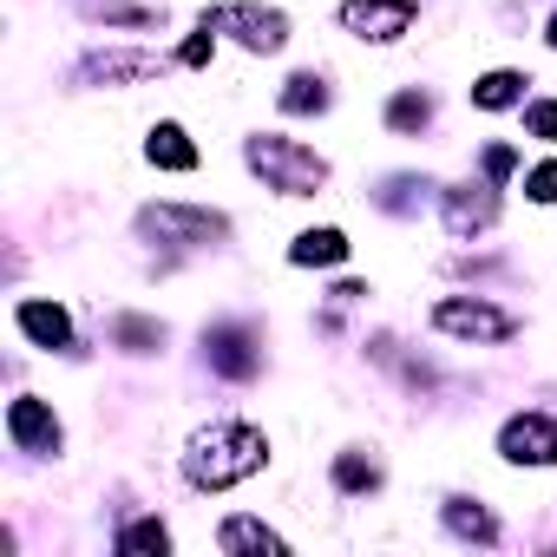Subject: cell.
Here are the masks:
<instances>
[{
	"label": "cell",
	"mask_w": 557,
	"mask_h": 557,
	"mask_svg": "<svg viewBox=\"0 0 557 557\" xmlns=\"http://www.w3.org/2000/svg\"><path fill=\"white\" fill-rule=\"evenodd\" d=\"M262 459H269V440H262L256 426H243V420H210L203 433H190L184 472H190L197 492H223V485L262 472Z\"/></svg>",
	"instance_id": "1"
},
{
	"label": "cell",
	"mask_w": 557,
	"mask_h": 557,
	"mask_svg": "<svg viewBox=\"0 0 557 557\" xmlns=\"http://www.w3.org/2000/svg\"><path fill=\"white\" fill-rule=\"evenodd\" d=\"M249 164L275 184V190H289V197H309V190H322L329 184V164L309 151V145H296V138H275V132H262V138H249Z\"/></svg>",
	"instance_id": "2"
},
{
	"label": "cell",
	"mask_w": 557,
	"mask_h": 557,
	"mask_svg": "<svg viewBox=\"0 0 557 557\" xmlns=\"http://www.w3.org/2000/svg\"><path fill=\"white\" fill-rule=\"evenodd\" d=\"M230 223L216 210H190V203H151L138 210V236L164 243V249H197V243H216Z\"/></svg>",
	"instance_id": "3"
},
{
	"label": "cell",
	"mask_w": 557,
	"mask_h": 557,
	"mask_svg": "<svg viewBox=\"0 0 557 557\" xmlns=\"http://www.w3.org/2000/svg\"><path fill=\"white\" fill-rule=\"evenodd\" d=\"M203 27L216 34H236L249 53H283L289 47V21L275 14V8H249V0H230V8H210Z\"/></svg>",
	"instance_id": "4"
},
{
	"label": "cell",
	"mask_w": 557,
	"mask_h": 557,
	"mask_svg": "<svg viewBox=\"0 0 557 557\" xmlns=\"http://www.w3.org/2000/svg\"><path fill=\"white\" fill-rule=\"evenodd\" d=\"M433 329L453 335V342H511V335H518V322H511L505 309H492V302H466V296L433 302Z\"/></svg>",
	"instance_id": "5"
},
{
	"label": "cell",
	"mask_w": 557,
	"mask_h": 557,
	"mask_svg": "<svg viewBox=\"0 0 557 557\" xmlns=\"http://www.w3.org/2000/svg\"><path fill=\"white\" fill-rule=\"evenodd\" d=\"M413 21H420L413 0H342V27L355 40H400L413 34Z\"/></svg>",
	"instance_id": "6"
},
{
	"label": "cell",
	"mask_w": 557,
	"mask_h": 557,
	"mask_svg": "<svg viewBox=\"0 0 557 557\" xmlns=\"http://www.w3.org/2000/svg\"><path fill=\"white\" fill-rule=\"evenodd\" d=\"M498 453L511 466H557V420L550 413H511L498 433Z\"/></svg>",
	"instance_id": "7"
},
{
	"label": "cell",
	"mask_w": 557,
	"mask_h": 557,
	"mask_svg": "<svg viewBox=\"0 0 557 557\" xmlns=\"http://www.w3.org/2000/svg\"><path fill=\"white\" fill-rule=\"evenodd\" d=\"M203 348H210V368H216V374H230V381H249V374L262 368L256 335H249L243 322H216V329L203 335Z\"/></svg>",
	"instance_id": "8"
},
{
	"label": "cell",
	"mask_w": 557,
	"mask_h": 557,
	"mask_svg": "<svg viewBox=\"0 0 557 557\" xmlns=\"http://www.w3.org/2000/svg\"><path fill=\"white\" fill-rule=\"evenodd\" d=\"M8 433H14L21 453H60V420H53V407L34 400V394H21V400L8 407Z\"/></svg>",
	"instance_id": "9"
},
{
	"label": "cell",
	"mask_w": 557,
	"mask_h": 557,
	"mask_svg": "<svg viewBox=\"0 0 557 557\" xmlns=\"http://www.w3.org/2000/svg\"><path fill=\"white\" fill-rule=\"evenodd\" d=\"M14 322H21V335H27L34 348H73V315H66L60 302H21Z\"/></svg>",
	"instance_id": "10"
},
{
	"label": "cell",
	"mask_w": 557,
	"mask_h": 557,
	"mask_svg": "<svg viewBox=\"0 0 557 557\" xmlns=\"http://www.w3.org/2000/svg\"><path fill=\"white\" fill-rule=\"evenodd\" d=\"M492 216H498L492 190H446V230L453 236H479V230H492Z\"/></svg>",
	"instance_id": "11"
},
{
	"label": "cell",
	"mask_w": 557,
	"mask_h": 557,
	"mask_svg": "<svg viewBox=\"0 0 557 557\" xmlns=\"http://www.w3.org/2000/svg\"><path fill=\"white\" fill-rule=\"evenodd\" d=\"M145 158H151L158 171H197V145L184 138V125H158V132L145 138Z\"/></svg>",
	"instance_id": "12"
},
{
	"label": "cell",
	"mask_w": 557,
	"mask_h": 557,
	"mask_svg": "<svg viewBox=\"0 0 557 557\" xmlns=\"http://www.w3.org/2000/svg\"><path fill=\"white\" fill-rule=\"evenodd\" d=\"M348 256V236L342 230H302L296 243H289V262L296 269H329V262H342Z\"/></svg>",
	"instance_id": "13"
},
{
	"label": "cell",
	"mask_w": 557,
	"mask_h": 557,
	"mask_svg": "<svg viewBox=\"0 0 557 557\" xmlns=\"http://www.w3.org/2000/svg\"><path fill=\"white\" fill-rule=\"evenodd\" d=\"M216 544H223V550H289L283 537H275V531L262 524V518H223Z\"/></svg>",
	"instance_id": "14"
},
{
	"label": "cell",
	"mask_w": 557,
	"mask_h": 557,
	"mask_svg": "<svg viewBox=\"0 0 557 557\" xmlns=\"http://www.w3.org/2000/svg\"><path fill=\"white\" fill-rule=\"evenodd\" d=\"M158 60L151 53H92L86 60V79H151Z\"/></svg>",
	"instance_id": "15"
},
{
	"label": "cell",
	"mask_w": 557,
	"mask_h": 557,
	"mask_svg": "<svg viewBox=\"0 0 557 557\" xmlns=\"http://www.w3.org/2000/svg\"><path fill=\"white\" fill-rule=\"evenodd\" d=\"M446 524H453L459 537H472V544H498L492 511H485V505H472V498H453V505H446Z\"/></svg>",
	"instance_id": "16"
},
{
	"label": "cell",
	"mask_w": 557,
	"mask_h": 557,
	"mask_svg": "<svg viewBox=\"0 0 557 557\" xmlns=\"http://www.w3.org/2000/svg\"><path fill=\"white\" fill-rule=\"evenodd\" d=\"M524 99V73H485L479 86H472V106H485V112H505V106H518Z\"/></svg>",
	"instance_id": "17"
},
{
	"label": "cell",
	"mask_w": 557,
	"mask_h": 557,
	"mask_svg": "<svg viewBox=\"0 0 557 557\" xmlns=\"http://www.w3.org/2000/svg\"><path fill=\"white\" fill-rule=\"evenodd\" d=\"M329 106V86L315 79V73H296L289 86H283V112H322Z\"/></svg>",
	"instance_id": "18"
},
{
	"label": "cell",
	"mask_w": 557,
	"mask_h": 557,
	"mask_svg": "<svg viewBox=\"0 0 557 557\" xmlns=\"http://www.w3.org/2000/svg\"><path fill=\"white\" fill-rule=\"evenodd\" d=\"M426 119H433V99H426V92H400V99L387 106V125H394V132H426Z\"/></svg>",
	"instance_id": "19"
},
{
	"label": "cell",
	"mask_w": 557,
	"mask_h": 557,
	"mask_svg": "<svg viewBox=\"0 0 557 557\" xmlns=\"http://www.w3.org/2000/svg\"><path fill=\"white\" fill-rule=\"evenodd\" d=\"M335 485H342V492H374V485H381V466L361 459V453H342V459H335Z\"/></svg>",
	"instance_id": "20"
},
{
	"label": "cell",
	"mask_w": 557,
	"mask_h": 557,
	"mask_svg": "<svg viewBox=\"0 0 557 557\" xmlns=\"http://www.w3.org/2000/svg\"><path fill=\"white\" fill-rule=\"evenodd\" d=\"M112 342L132 348V355H145V348L164 342V329H158V322H138V315H119V322H112Z\"/></svg>",
	"instance_id": "21"
},
{
	"label": "cell",
	"mask_w": 557,
	"mask_h": 557,
	"mask_svg": "<svg viewBox=\"0 0 557 557\" xmlns=\"http://www.w3.org/2000/svg\"><path fill=\"white\" fill-rule=\"evenodd\" d=\"M119 550H158V557H164V550H171V531H164L158 518H138V524L119 531Z\"/></svg>",
	"instance_id": "22"
},
{
	"label": "cell",
	"mask_w": 557,
	"mask_h": 557,
	"mask_svg": "<svg viewBox=\"0 0 557 557\" xmlns=\"http://www.w3.org/2000/svg\"><path fill=\"white\" fill-rule=\"evenodd\" d=\"M86 14H99V21H125V27H151V8H132V0H86Z\"/></svg>",
	"instance_id": "23"
},
{
	"label": "cell",
	"mask_w": 557,
	"mask_h": 557,
	"mask_svg": "<svg viewBox=\"0 0 557 557\" xmlns=\"http://www.w3.org/2000/svg\"><path fill=\"white\" fill-rule=\"evenodd\" d=\"M524 132L557 145V99H537V106H524Z\"/></svg>",
	"instance_id": "24"
},
{
	"label": "cell",
	"mask_w": 557,
	"mask_h": 557,
	"mask_svg": "<svg viewBox=\"0 0 557 557\" xmlns=\"http://www.w3.org/2000/svg\"><path fill=\"white\" fill-rule=\"evenodd\" d=\"M524 197H531V203H557V158L524 177Z\"/></svg>",
	"instance_id": "25"
},
{
	"label": "cell",
	"mask_w": 557,
	"mask_h": 557,
	"mask_svg": "<svg viewBox=\"0 0 557 557\" xmlns=\"http://www.w3.org/2000/svg\"><path fill=\"white\" fill-rule=\"evenodd\" d=\"M210 53H216V40H210V27H203V34H190V40L177 47V60H184V66H210Z\"/></svg>",
	"instance_id": "26"
},
{
	"label": "cell",
	"mask_w": 557,
	"mask_h": 557,
	"mask_svg": "<svg viewBox=\"0 0 557 557\" xmlns=\"http://www.w3.org/2000/svg\"><path fill=\"white\" fill-rule=\"evenodd\" d=\"M511 164H518V151H511V145H492V151H485V171H492V177H505Z\"/></svg>",
	"instance_id": "27"
},
{
	"label": "cell",
	"mask_w": 557,
	"mask_h": 557,
	"mask_svg": "<svg viewBox=\"0 0 557 557\" xmlns=\"http://www.w3.org/2000/svg\"><path fill=\"white\" fill-rule=\"evenodd\" d=\"M550 47H557V21H550Z\"/></svg>",
	"instance_id": "28"
}]
</instances>
